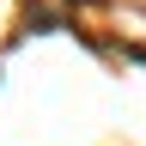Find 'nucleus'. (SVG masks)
<instances>
[]
</instances>
